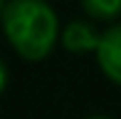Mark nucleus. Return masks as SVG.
<instances>
[{"mask_svg": "<svg viewBox=\"0 0 121 119\" xmlns=\"http://www.w3.org/2000/svg\"><path fill=\"white\" fill-rule=\"evenodd\" d=\"M0 20L10 45L25 60H45L59 37V18L47 0H8Z\"/></svg>", "mask_w": 121, "mask_h": 119, "instance_id": "f257e3e1", "label": "nucleus"}, {"mask_svg": "<svg viewBox=\"0 0 121 119\" xmlns=\"http://www.w3.org/2000/svg\"><path fill=\"white\" fill-rule=\"evenodd\" d=\"M94 57L101 67V72L121 87V23L111 25L101 32Z\"/></svg>", "mask_w": 121, "mask_h": 119, "instance_id": "f03ea898", "label": "nucleus"}, {"mask_svg": "<svg viewBox=\"0 0 121 119\" xmlns=\"http://www.w3.org/2000/svg\"><path fill=\"white\" fill-rule=\"evenodd\" d=\"M59 37H62L64 50L74 52V55H82V52H96L101 32L91 23H86V20H72V23L64 25V30L59 32Z\"/></svg>", "mask_w": 121, "mask_h": 119, "instance_id": "7ed1b4c3", "label": "nucleus"}, {"mask_svg": "<svg viewBox=\"0 0 121 119\" xmlns=\"http://www.w3.org/2000/svg\"><path fill=\"white\" fill-rule=\"evenodd\" d=\"M86 15L94 20H116L121 15V0H79Z\"/></svg>", "mask_w": 121, "mask_h": 119, "instance_id": "20e7f679", "label": "nucleus"}, {"mask_svg": "<svg viewBox=\"0 0 121 119\" xmlns=\"http://www.w3.org/2000/svg\"><path fill=\"white\" fill-rule=\"evenodd\" d=\"M8 87V67H5V62L0 60V92Z\"/></svg>", "mask_w": 121, "mask_h": 119, "instance_id": "39448f33", "label": "nucleus"}, {"mask_svg": "<svg viewBox=\"0 0 121 119\" xmlns=\"http://www.w3.org/2000/svg\"><path fill=\"white\" fill-rule=\"evenodd\" d=\"M84 119H111V117H106V114H91V117H84Z\"/></svg>", "mask_w": 121, "mask_h": 119, "instance_id": "423d86ee", "label": "nucleus"}, {"mask_svg": "<svg viewBox=\"0 0 121 119\" xmlns=\"http://www.w3.org/2000/svg\"><path fill=\"white\" fill-rule=\"evenodd\" d=\"M5 3H8V0H0V15H3V10H5Z\"/></svg>", "mask_w": 121, "mask_h": 119, "instance_id": "0eeeda50", "label": "nucleus"}]
</instances>
